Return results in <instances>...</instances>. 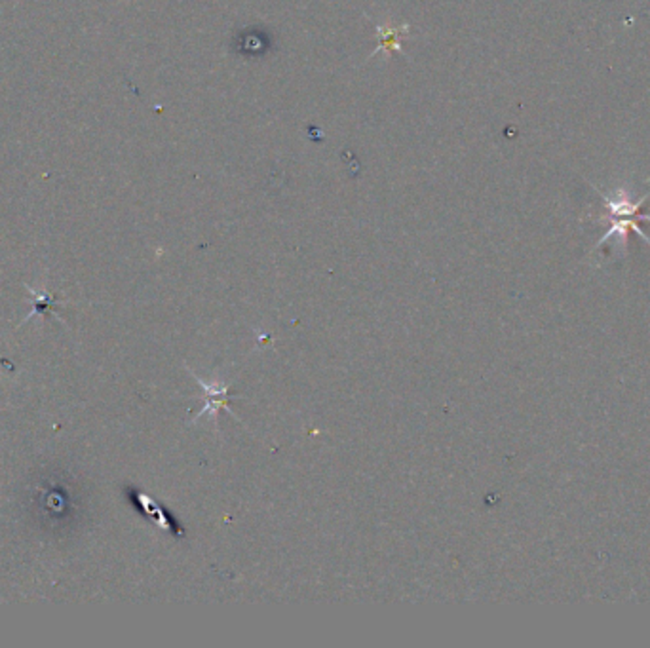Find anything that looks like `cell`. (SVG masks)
I'll use <instances>...</instances> for the list:
<instances>
[{
  "label": "cell",
  "instance_id": "6da1fadb",
  "mask_svg": "<svg viewBox=\"0 0 650 648\" xmlns=\"http://www.w3.org/2000/svg\"><path fill=\"white\" fill-rule=\"evenodd\" d=\"M596 192L601 196L603 207H605V215L599 217V223L608 221V228L605 231V234L601 236V240L597 242L596 249L605 248V243H608L610 240L616 238L618 248L626 251L627 240H629V232H635L643 242H646L650 245V238L641 231L639 223L643 221H650V215L641 212V207L644 206V202L650 196V190L641 198H633L632 192L626 187H616L610 192H603L597 187Z\"/></svg>",
  "mask_w": 650,
  "mask_h": 648
},
{
  "label": "cell",
  "instance_id": "7a4b0ae2",
  "mask_svg": "<svg viewBox=\"0 0 650 648\" xmlns=\"http://www.w3.org/2000/svg\"><path fill=\"white\" fill-rule=\"evenodd\" d=\"M409 30L407 25L403 27H386V25H377V35L381 37V46H378L371 55H377L378 52H401L397 38Z\"/></svg>",
  "mask_w": 650,
  "mask_h": 648
}]
</instances>
